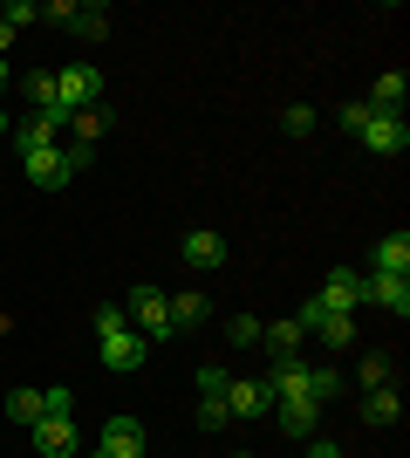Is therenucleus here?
<instances>
[{"label":"nucleus","mask_w":410,"mask_h":458,"mask_svg":"<svg viewBox=\"0 0 410 458\" xmlns=\"http://www.w3.org/2000/svg\"><path fill=\"white\" fill-rule=\"evenodd\" d=\"M370 123V103H342V131H363Z\"/></svg>","instance_id":"7c9ffc66"},{"label":"nucleus","mask_w":410,"mask_h":458,"mask_svg":"<svg viewBox=\"0 0 410 458\" xmlns=\"http://www.w3.org/2000/svg\"><path fill=\"white\" fill-rule=\"evenodd\" d=\"M96 445H103L110 458H144V445H151V438H144V424H137V418H110Z\"/></svg>","instance_id":"ddd939ff"},{"label":"nucleus","mask_w":410,"mask_h":458,"mask_svg":"<svg viewBox=\"0 0 410 458\" xmlns=\"http://www.w3.org/2000/svg\"><path fill=\"white\" fill-rule=\"evenodd\" d=\"M89 458H110V452H103V445H96V452H89Z\"/></svg>","instance_id":"e433bc0d"},{"label":"nucleus","mask_w":410,"mask_h":458,"mask_svg":"<svg viewBox=\"0 0 410 458\" xmlns=\"http://www.w3.org/2000/svg\"><path fill=\"white\" fill-rule=\"evenodd\" d=\"M41 21H55V28H69V21H76V7H69V0H48V7H41Z\"/></svg>","instance_id":"2f4dec72"},{"label":"nucleus","mask_w":410,"mask_h":458,"mask_svg":"<svg viewBox=\"0 0 410 458\" xmlns=\"http://www.w3.org/2000/svg\"><path fill=\"white\" fill-rule=\"evenodd\" d=\"M164 308H172V335H185V328H198L205 315H213L205 294H164Z\"/></svg>","instance_id":"aec40b11"},{"label":"nucleus","mask_w":410,"mask_h":458,"mask_svg":"<svg viewBox=\"0 0 410 458\" xmlns=\"http://www.w3.org/2000/svg\"><path fill=\"white\" fill-rule=\"evenodd\" d=\"M96 349H103V369H117V377H130V369H144V356H151L137 328H123V335H103Z\"/></svg>","instance_id":"9b49d317"},{"label":"nucleus","mask_w":410,"mask_h":458,"mask_svg":"<svg viewBox=\"0 0 410 458\" xmlns=\"http://www.w3.org/2000/svg\"><path fill=\"white\" fill-rule=\"evenodd\" d=\"M363 418H370V424H397V418H404V390H397V383L363 390Z\"/></svg>","instance_id":"6ab92c4d"},{"label":"nucleus","mask_w":410,"mask_h":458,"mask_svg":"<svg viewBox=\"0 0 410 458\" xmlns=\"http://www.w3.org/2000/svg\"><path fill=\"white\" fill-rule=\"evenodd\" d=\"M89 328H96V343H103V335H123V328H130V315H123V301H96V315H89Z\"/></svg>","instance_id":"b1692460"},{"label":"nucleus","mask_w":410,"mask_h":458,"mask_svg":"<svg viewBox=\"0 0 410 458\" xmlns=\"http://www.w3.org/2000/svg\"><path fill=\"white\" fill-rule=\"evenodd\" d=\"M69 35H82V41H103V35H110V7H76Z\"/></svg>","instance_id":"4be33fe9"},{"label":"nucleus","mask_w":410,"mask_h":458,"mask_svg":"<svg viewBox=\"0 0 410 458\" xmlns=\"http://www.w3.org/2000/svg\"><path fill=\"white\" fill-rule=\"evenodd\" d=\"M103 89H110V76H103L96 62H69V69H55V110L76 116L89 110V103H103Z\"/></svg>","instance_id":"f257e3e1"},{"label":"nucleus","mask_w":410,"mask_h":458,"mask_svg":"<svg viewBox=\"0 0 410 458\" xmlns=\"http://www.w3.org/2000/svg\"><path fill=\"white\" fill-rule=\"evenodd\" d=\"M370 274H410V233H390V240H376Z\"/></svg>","instance_id":"a211bd4d"},{"label":"nucleus","mask_w":410,"mask_h":458,"mask_svg":"<svg viewBox=\"0 0 410 458\" xmlns=\"http://www.w3.org/2000/svg\"><path fill=\"white\" fill-rule=\"evenodd\" d=\"M226 418H233V411H226V397H205V403H198V424H205V431H219Z\"/></svg>","instance_id":"c756f323"},{"label":"nucleus","mask_w":410,"mask_h":458,"mask_svg":"<svg viewBox=\"0 0 410 458\" xmlns=\"http://www.w3.org/2000/svg\"><path fill=\"white\" fill-rule=\"evenodd\" d=\"M363 151H376V157H404L410 151V123L404 116H383V110H370V123H363Z\"/></svg>","instance_id":"423d86ee"},{"label":"nucleus","mask_w":410,"mask_h":458,"mask_svg":"<svg viewBox=\"0 0 410 458\" xmlns=\"http://www.w3.org/2000/svg\"><path fill=\"white\" fill-rule=\"evenodd\" d=\"M390 383V356H363V390H383Z\"/></svg>","instance_id":"c85d7f7f"},{"label":"nucleus","mask_w":410,"mask_h":458,"mask_svg":"<svg viewBox=\"0 0 410 458\" xmlns=\"http://www.w3.org/2000/svg\"><path fill=\"white\" fill-rule=\"evenodd\" d=\"M62 131H69V116H62V110H35L7 137H14V157H35V151H48V144H62Z\"/></svg>","instance_id":"39448f33"},{"label":"nucleus","mask_w":410,"mask_h":458,"mask_svg":"<svg viewBox=\"0 0 410 458\" xmlns=\"http://www.w3.org/2000/svg\"><path fill=\"white\" fill-rule=\"evenodd\" d=\"M260 383H267V397H273V403L308 397V363H301V356H273V369H267ZM308 403H314V397H308Z\"/></svg>","instance_id":"6e6552de"},{"label":"nucleus","mask_w":410,"mask_h":458,"mask_svg":"<svg viewBox=\"0 0 410 458\" xmlns=\"http://www.w3.org/2000/svg\"><path fill=\"white\" fill-rule=\"evenodd\" d=\"M233 458H254V452H233Z\"/></svg>","instance_id":"4c0bfd02"},{"label":"nucleus","mask_w":410,"mask_h":458,"mask_svg":"<svg viewBox=\"0 0 410 458\" xmlns=\"http://www.w3.org/2000/svg\"><path fill=\"white\" fill-rule=\"evenodd\" d=\"M7 418L14 424H41L48 411H41V390H7Z\"/></svg>","instance_id":"5701e85b"},{"label":"nucleus","mask_w":410,"mask_h":458,"mask_svg":"<svg viewBox=\"0 0 410 458\" xmlns=\"http://www.w3.org/2000/svg\"><path fill=\"white\" fill-rule=\"evenodd\" d=\"M308 458H342V445H329V438H314V445H308Z\"/></svg>","instance_id":"72a5a7b5"},{"label":"nucleus","mask_w":410,"mask_h":458,"mask_svg":"<svg viewBox=\"0 0 410 458\" xmlns=\"http://www.w3.org/2000/svg\"><path fill=\"white\" fill-rule=\"evenodd\" d=\"M123 315L137 322L144 349H164V343H172V308H164V287H130V294H123Z\"/></svg>","instance_id":"f03ea898"},{"label":"nucleus","mask_w":410,"mask_h":458,"mask_svg":"<svg viewBox=\"0 0 410 458\" xmlns=\"http://www.w3.org/2000/svg\"><path fill=\"white\" fill-rule=\"evenodd\" d=\"M7 82H14V69H7V62H0V89H7Z\"/></svg>","instance_id":"f704fd0d"},{"label":"nucleus","mask_w":410,"mask_h":458,"mask_svg":"<svg viewBox=\"0 0 410 458\" xmlns=\"http://www.w3.org/2000/svg\"><path fill=\"white\" fill-rule=\"evenodd\" d=\"M280 123H288V137H314V123H322V116H314L308 103H288V110H280Z\"/></svg>","instance_id":"a878e982"},{"label":"nucleus","mask_w":410,"mask_h":458,"mask_svg":"<svg viewBox=\"0 0 410 458\" xmlns=\"http://www.w3.org/2000/svg\"><path fill=\"white\" fill-rule=\"evenodd\" d=\"M7 131H14V123H7V110H0V144H7Z\"/></svg>","instance_id":"c9c22d12"},{"label":"nucleus","mask_w":410,"mask_h":458,"mask_svg":"<svg viewBox=\"0 0 410 458\" xmlns=\"http://www.w3.org/2000/svg\"><path fill=\"white\" fill-rule=\"evenodd\" d=\"M314 418H322V403H308V397H288V403H273V424H280L288 438H308V431H314Z\"/></svg>","instance_id":"2eb2a0df"},{"label":"nucleus","mask_w":410,"mask_h":458,"mask_svg":"<svg viewBox=\"0 0 410 458\" xmlns=\"http://www.w3.org/2000/svg\"><path fill=\"white\" fill-rule=\"evenodd\" d=\"M260 343H267V356H301V343H308V328L294 322H260Z\"/></svg>","instance_id":"dca6fc26"},{"label":"nucleus","mask_w":410,"mask_h":458,"mask_svg":"<svg viewBox=\"0 0 410 458\" xmlns=\"http://www.w3.org/2000/svg\"><path fill=\"white\" fill-rule=\"evenodd\" d=\"M226 343L233 349H260V322L254 315H233V322H226Z\"/></svg>","instance_id":"bb28decb"},{"label":"nucleus","mask_w":410,"mask_h":458,"mask_svg":"<svg viewBox=\"0 0 410 458\" xmlns=\"http://www.w3.org/2000/svg\"><path fill=\"white\" fill-rule=\"evenodd\" d=\"M308 397H314V403H335V397H342V377H335V369H322V363H308Z\"/></svg>","instance_id":"393cba45"},{"label":"nucleus","mask_w":410,"mask_h":458,"mask_svg":"<svg viewBox=\"0 0 410 458\" xmlns=\"http://www.w3.org/2000/svg\"><path fill=\"white\" fill-rule=\"evenodd\" d=\"M82 165H89V151H82V144H48V151L21 157V172H28V185H41V191L69 185V178H76Z\"/></svg>","instance_id":"7ed1b4c3"},{"label":"nucleus","mask_w":410,"mask_h":458,"mask_svg":"<svg viewBox=\"0 0 410 458\" xmlns=\"http://www.w3.org/2000/svg\"><path fill=\"white\" fill-rule=\"evenodd\" d=\"M314 301L329 308V315H356V301H363V274H356V267H329V281H322Z\"/></svg>","instance_id":"9d476101"},{"label":"nucleus","mask_w":410,"mask_h":458,"mask_svg":"<svg viewBox=\"0 0 410 458\" xmlns=\"http://www.w3.org/2000/svg\"><path fill=\"white\" fill-rule=\"evenodd\" d=\"M226 411H233V418H267L273 411L267 383L260 377H226Z\"/></svg>","instance_id":"f8f14e48"},{"label":"nucleus","mask_w":410,"mask_h":458,"mask_svg":"<svg viewBox=\"0 0 410 458\" xmlns=\"http://www.w3.org/2000/svg\"><path fill=\"white\" fill-rule=\"evenodd\" d=\"M28 438H35V452H48V458H76L82 452L76 418H41V424H28Z\"/></svg>","instance_id":"0eeeda50"},{"label":"nucleus","mask_w":410,"mask_h":458,"mask_svg":"<svg viewBox=\"0 0 410 458\" xmlns=\"http://www.w3.org/2000/svg\"><path fill=\"white\" fill-rule=\"evenodd\" d=\"M69 137H76L82 151H96L103 137H110V103H89V110H76V116H69Z\"/></svg>","instance_id":"4468645a"},{"label":"nucleus","mask_w":410,"mask_h":458,"mask_svg":"<svg viewBox=\"0 0 410 458\" xmlns=\"http://www.w3.org/2000/svg\"><path fill=\"white\" fill-rule=\"evenodd\" d=\"M226 253H233V247H226V233H213V226H192L185 240H178V260H185L192 274H219V267H226Z\"/></svg>","instance_id":"20e7f679"},{"label":"nucleus","mask_w":410,"mask_h":458,"mask_svg":"<svg viewBox=\"0 0 410 458\" xmlns=\"http://www.w3.org/2000/svg\"><path fill=\"white\" fill-rule=\"evenodd\" d=\"M363 301L390 308L397 322L410 315V274H363Z\"/></svg>","instance_id":"1a4fd4ad"},{"label":"nucleus","mask_w":410,"mask_h":458,"mask_svg":"<svg viewBox=\"0 0 410 458\" xmlns=\"http://www.w3.org/2000/svg\"><path fill=\"white\" fill-rule=\"evenodd\" d=\"M404 96H410V76H404V69H390V76H376V89L363 96V103L383 110V116H397V110H404Z\"/></svg>","instance_id":"f3484780"},{"label":"nucleus","mask_w":410,"mask_h":458,"mask_svg":"<svg viewBox=\"0 0 410 458\" xmlns=\"http://www.w3.org/2000/svg\"><path fill=\"white\" fill-rule=\"evenodd\" d=\"M308 335H314L322 349H349V343H356V315H322Z\"/></svg>","instance_id":"412c9836"},{"label":"nucleus","mask_w":410,"mask_h":458,"mask_svg":"<svg viewBox=\"0 0 410 458\" xmlns=\"http://www.w3.org/2000/svg\"><path fill=\"white\" fill-rule=\"evenodd\" d=\"M21 89H28V103H35V110H55V69H48V76H28Z\"/></svg>","instance_id":"cd10ccee"},{"label":"nucleus","mask_w":410,"mask_h":458,"mask_svg":"<svg viewBox=\"0 0 410 458\" xmlns=\"http://www.w3.org/2000/svg\"><path fill=\"white\" fill-rule=\"evenodd\" d=\"M14 35H21V28H14L7 14H0V62H7V48H14Z\"/></svg>","instance_id":"473e14b6"},{"label":"nucleus","mask_w":410,"mask_h":458,"mask_svg":"<svg viewBox=\"0 0 410 458\" xmlns=\"http://www.w3.org/2000/svg\"><path fill=\"white\" fill-rule=\"evenodd\" d=\"M0 172H7V157H0Z\"/></svg>","instance_id":"58836bf2"}]
</instances>
